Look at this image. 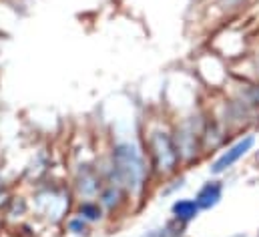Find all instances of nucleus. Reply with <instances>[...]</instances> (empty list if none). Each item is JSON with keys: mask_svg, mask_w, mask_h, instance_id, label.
I'll return each mask as SVG.
<instances>
[{"mask_svg": "<svg viewBox=\"0 0 259 237\" xmlns=\"http://www.w3.org/2000/svg\"><path fill=\"white\" fill-rule=\"evenodd\" d=\"M103 175L105 181L119 183L133 201H141L149 179L153 177L145 149L133 141H115L109 151V159L105 163Z\"/></svg>", "mask_w": 259, "mask_h": 237, "instance_id": "nucleus-1", "label": "nucleus"}, {"mask_svg": "<svg viewBox=\"0 0 259 237\" xmlns=\"http://www.w3.org/2000/svg\"><path fill=\"white\" fill-rule=\"evenodd\" d=\"M143 149H145L153 177L167 179L173 173H177V169L181 165V155H179L173 131H169L161 125L149 127L145 131Z\"/></svg>", "mask_w": 259, "mask_h": 237, "instance_id": "nucleus-2", "label": "nucleus"}, {"mask_svg": "<svg viewBox=\"0 0 259 237\" xmlns=\"http://www.w3.org/2000/svg\"><path fill=\"white\" fill-rule=\"evenodd\" d=\"M103 187H105V175H103L101 165L82 161V163H78L74 167L70 191H72V195H74L76 201L97 199Z\"/></svg>", "mask_w": 259, "mask_h": 237, "instance_id": "nucleus-3", "label": "nucleus"}, {"mask_svg": "<svg viewBox=\"0 0 259 237\" xmlns=\"http://www.w3.org/2000/svg\"><path fill=\"white\" fill-rule=\"evenodd\" d=\"M72 191H66L65 189H55V187H45L36 193V199H34V207L38 211V215H45L49 221H66V213L70 209V197H65Z\"/></svg>", "mask_w": 259, "mask_h": 237, "instance_id": "nucleus-4", "label": "nucleus"}, {"mask_svg": "<svg viewBox=\"0 0 259 237\" xmlns=\"http://www.w3.org/2000/svg\"><path fill=\"white\" fill-rule=\"evenodd\" d=\"M253 143H255V137H253V135H245L243 139H239L237 143H233L227 151H223V153L213 161V165H211V173L221 175V173H225L227 169H231L241 157L247 155V151H251Z\"/></svg>", "mask_w": 259, "mask_h": 237, "instance_id": "nucleus-5", "label": "nucleus"}, {"mask_svg": "<svg viewBox=\"0 0 259 237\" xmlns=\"http://www.w3.org/2000/svg\"><path fill=\"white\" fill-rule=\"evenodd\" d=\"M97 199L103 205V209H105L107 215L119 213L127 203H131L129 193L119 183H113V181H105V187L101 189V193H99Z\"/></svg>", "mask_w": 259, "mask_h": 237, "instance_id": "nucleus-6", "label": "nucleus"}, {"mask_svg": "<svg viewBox=\"0 0 259 237\" xmlns=\"http://www.w3.org/2000/svg\"><path fill=\"white\" fill-rule=\"evenodd\" d=\"M223 195V185L221 181H207L195 195V201L199 205V209H211L221 201Z\"/></svg>", "mask_w": 259, "mask_h": 237, "instance_id": "nucleus-7", "label": "nucleus"}, {"mask_svg": "<svg viewBox=\"0 0 259 237\" xmlns=\"http://www.w3.org/2000/svg\"><path fill=\"white\" fill-rule=\"evenodd\" d=\"M74 213L80 215L84 221H89L91 225L95 223H101L105 221L107 213L103 209V205L99 203V199H84V201H76V207H74Z\"/></svg>", "mask_w": 259, "mask_h": 237, "instance_id": "nucleus-8", "label": "nucleus"}, {"mask_svg": "<svg viewBox=\"0 0 259 237\" xmlns=\"http://www.w3.org/2000/svg\"><path fill=\"white\" fill-rule=\"evenodd\" d=\"M199 211L201 209H199V205H197L195 199H177L173 203V207H171V213H173L175 221H179V223L193 221L195 217L199 215Z\"/></svg>", "mask_w": 259, "mask_h": 237, "instance_id": "nucleus-9", "label": "nucleus"}, {"mask_svg": "<svg viewBox=\"0 0 259 237\" xmlns=\"http://www.w3.org/2000/svg\"><path fill=\"white\" fill-rule=\"evenodd\" d=\"M65 229L68 233H72V235L76 237H89L91 235V231H93V225L89 223V221H84L80 215H72V217H68L65 221Z\"/></svg>", "mask_w": 259, "mask_h": 237, "instance_id": "nucleus-10", "label": "nucleus"}, {"mask_svg": "<svg viewBox=\"0 0 259 237\" xmlns=\"http://www.w3.org/2000/svg\"><path fill=\"white\" fill-rule=\"evenodd\" d=\"M28 213V201L24 197H12V201L8 203L6 211H4V219H16Z\"/></svg>", "mask_w": 259, "mask_h": 237, "instance_id": "nucleus-11", "label": "nucleus"}, {"mask_svg": "<svg viewBox=\"0 0 259 237\" xmlns=\"http://www.w3.org/2000/svg\"><path fill=\"white\" fill-rule=\"evenodd\" d=\"M12 193L6 189V187H0V213H4L6 211V207H8V203L12 201Z\"/></svg>", "mask_w": 259, "mask_h": 237, "instance_id": "nucleus-12", "label": "nucleus"}, {"mask_svg": "<svg viewBox=\"0 0 259 237\" xmlns=\"http://www.w3.org/2000/svg\"><path fill=\"white\" fill-rule=\"evenodd\" d=\"M243 0H219V6H223V8H235V6H239Z\"/></svg>", "mask_w": 259, "mask_h": 237, "instance_id": "nucleus-13", "label": "nucleus"}, {"mask_svg": "<svg viewBox=\"0 0 259 237\" xmlns=\"http://www.w3.org/2000/svg\"><path fill=\"white\" fill-rule=\"evenodd\" d=\"M143 237H167V231L165 229H151L149 233H145Z\"/></svg>", "mask_w": 259, "mask_h": 237, "instance_id": "nucleus-14", "label": "nucleus"}, {"mask_svg": "<svg viewBox=\"0 0 259 237\" xmlns=\"http://www.w3.org/2000/svg\"><path fill=\"white\" fill-rule=\"evenodd\" d=\"M251 101L259 105V87H253V91H251Z\"/></svg>", "mask_w": 259, "mask_h": 237, "instance_id": "nucleus-15", "label": "nucleus"}, {"mask_svg": "<svg viewBox=\"0 0 259 237\" xmlns=\"http://www.w3.org/2000/svg\"><path fill=\"white\" fill-rule=\"evenodd\" d=\"M2 227H4V213H0V231H2Z\"/></svg>", "mask_w": 259, "mask_h": 237, "instance_id": "nucleus-16", "label": "nucleus"}, {"mask_svg": "<svg viewBox=\"0 0 259 237\" xmlns=\"http://www.w3.org/2000/svg\"><path fill=\"white\" fill-rule=\"evenodd\" d=\"M0 187H6V183H4V177L0 175Z\"/></svg>", "mask_w": 259, "mask_h": 237, "instance_id": "nucleus-17", "label": "nucleus"}, {"mask_svg": "<svg viewBox=\"0 0 259 237\" xmlns=\"http://www.w3.org/2000/svg\"><path fill=\"white\" fill-rule=\"evenodd\" d=\"M257 237H259V233H257Z\"/></svg>", "mask_w": 259, "mask_h": 237, "instance_id": "nucleus-18", "label": "nucleus"}]
</instances>
